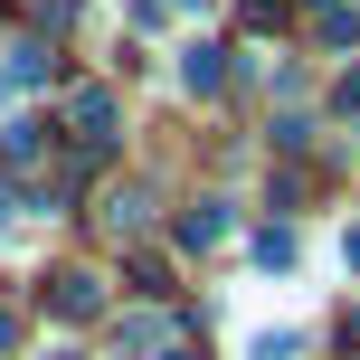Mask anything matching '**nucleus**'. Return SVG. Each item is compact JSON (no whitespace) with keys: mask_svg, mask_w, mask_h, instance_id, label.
Masks as SVG:
<instances>
[{"mask_svg":"<svg viewBox=\"0 0 360 360\" xmlns=\"http://www.w3.org/2000/svg\"><path fill=\"white\" fill-rule=\"evenodd\" d=\"M57 360H76V351H57Z\"/></svg>","mask_w":360,"mask_h":360,"instance_id":"obj_8","label":"nucleus"},{"mask_svg":"<svg viewBox=\"0 0 360 360\" xmlns=\"http://www.w3.org/2000/svg\"><path fill=\"white\" fill-rule=\"evenodd\" d=\"M48 304H57V313H95V304H105V285H95V275H57Z\"/></svg>","mask_w":360,"mask_h":360,"instance_id":"obj_3","label":"nucleus"},{"mask_svg":"<svg viewBox=\"0 0 360 360\" xmlns=\"http://www.w3.org/2000/svg\"><path fill=\"white\" fill-rule=\"evenodd\" d=\"M76 133L105 143V133H114V95H76Z\"/></svg>","mask_w":360,"mask_h":360,"instance_id":"obj_4","label":"nucleus"},{"mask_svg":"<svg viewBox=\"0 0 360 360\" xmlns=\"http://www.w3.org/2000/svg\"><path fill=\"white\" fill-rule=\"evenodd\" d=\"M10 209H19V190H10V180H0V218H10Z\"/></svg>","mask_w":360,"mask_h":360,"instance_id":"obj_7","label":"nucleus"},{"mask_svg":"<svg viewBox=\"0 0 360 360\" xmlns=\"http://www.w3.org/2000/svg\"><path fill=\"white\" fill-rule=\"evenodd\" d=\"M218 237H228V209H218V199H199V209L180 218V247H218Z\"/></svg>","mask_w":360,"mask_h":360,"instance_id":"obj_1","label":"nucleus"},{"mask_svg":"<svg viewBox=\"0 0 360 360\" xmlns=\"http://www.w3.org/2000/svg\"><path fill=\"white\" fill-rule=\"evenodd\" d=\"M342 256H351V275H360V228H351V237H342Z\"/></svg>","mask_w":360,"mask_h":360,"instance_id":"obj_6","label":"nucleus"},{"mask_svg":"<svg viewBox=\"0 0 360 360\" xmlns=\"http://www.w3.org/2000/svg\"><path fill=\"white\" fill-rule=\"evenodd\" d=\"M294 351H304L294 332H256V342H247V360H294Z\"/></svg>","mask_w":360,"mask_h":360,"instance_id":"obj_5","label":"nucleus"},{"mask_svg":"<svg viewBox=\"0 0 360 360\" xmlns=\"http://www.w3.org/2000/svg\"><path fill=\"white\" fill-rule=\"evenodd\" d=\"M218 76H228L218 48H180V86H190V95H218Z\"/></svg>","mask_w":360,"mask_h":360,"instance_id":"obj_2","label":"nucleus"}]
</instances>
